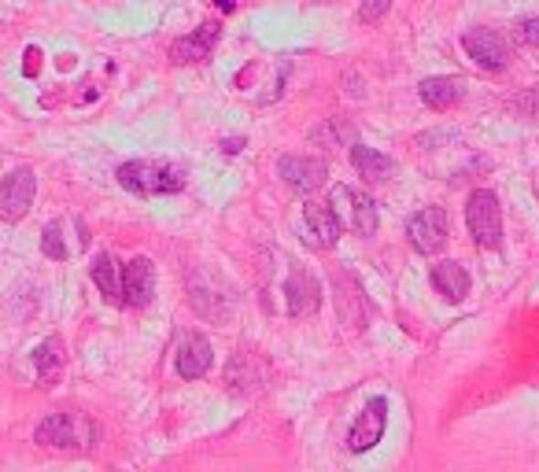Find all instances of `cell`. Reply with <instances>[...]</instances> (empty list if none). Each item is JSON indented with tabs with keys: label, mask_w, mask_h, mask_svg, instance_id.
I'll use <instances>...</instances> for the list:
<instances>
[{
	"label": "cell",
	"mask_w": 539,
	"mask_h": 472,
	"mask_svg": "<svg viewBox=\"0 0 539 472\" xmlns=\"http://www.w3.org/2000/svg\"><path fill=\"white\" fill-rule=\"evenodd\" d=\"M432 288L447 303H462L470 296V273L459 262H436L432 266Z\"/></svg>",
	"instance_id": "obj_15"
},
{
	"label": "cell",
	"mask_w": 539,
	"mask_h": 472,
	"mask_svg": "<svg viewBox=\"0 0 539 472\" xmlns=\"http://www.w3.org/2000/svg\"><path fill=\"white\" fill-rule=\"evenodd\" d=\"M340 229H343V222H340V215L333 211V204H307V207H303L300 236H303L307 247H314V251L333 247V244L340 240Z\"/></svg>",
	"instance_id": "obj_8"
},
{
	"label": "cell",
	"mask_w": 539,
	"mask_h": 472,
	"mask_svg": "<svg viewBox=\"0 0 539 472\" xmlns=\"http://www.w3.org/2000/svg\"><path fill=\"white\" fill-rule=\"evenodd\" d=\"M417 97H421L428 108L447 111V108H455V104L466 97V85H462V78H425V81L417 85Z\"/></svg>",
	"instance_id": "obj_14"
},
{
	"label": "cell",
	"mask_w": 539,
	"mask_h": 472,
	"mask_svg": "<svg viewBox=\"0 0 539 472\" xmlns=\"http://www.w3.org/2000/svg\"><path fill=\"white\" fill-rule=\"evenodd\" d=\"M462 48H466V56L481 67V70H502L506 63H510V48H506V41L495 34V30H470L466 37H462Z\"/></svg>",
	"instance_id": "obj_10"
},
{
	"label": "cell",
	"mask_w": 539,
	"mask_h": 472,
	"mask_svg": "<svg viewBox=\"0 0 539 472\" xmlns=\"http://www.w3.org/2000/svg\"><path fill=\"white\" fill-rule=\"evenodd\" d=\"M333 211L340 215V222L358 233V236H374L377 233V204L366 196V193H358V188L351 184H336L333 188Z\"/></svg>",
	"instance_id": "obj_4"
},
{
	"label": "cell",
	"mask_w": 539,
	"mask_h": 472,
	"mask_svg": "<svg viewBox=\"0 0 539 472\" xmlns=\"http://www.w3.org/2000/svg\"><path fill=\"white\" fill-rule=\"evenodd\" d=\"M517 41L524 48H539V16H528L517 23Z\"/></svg>",
	"instance_id": "obj_22"
},
{
	"label": "cell",
	"mask_w": 539,
	"mask_h": 472,
	"mask_svg": "<svg viewBox=\"0 0 539 472\" xmlns=\"http://www.w3.org/2000/svg\"><path fill=\"white\" fill-rule=\"evenodd\" d=\"M89 273H93V285L100 288V296L108 299V303H119L122 299V280H119V262L108 255V251H100L97 258H93V266H89Z\"/></svg>",
	"instance_id": "obj_19"
},
{
	"label": "cell",
	"mask_w": 539,
	"mask_h": 472,
	"mask_svg": "<svg viewBox=\"0 0 539 472\" xmlns=\"http://www.w3.org/2000/svg\"><path fill=\"white\" fill-rule=\"evenodd\" d=\"M392 5H396V0H363V8H358V19H363V23H377Z\"/></svg>",
	"instance_id": "obj_23"
},
{
	"label": "cell",
	"mask_w": 539,
	"mask_h": 472,
	"mask_svg": "<svg viewBox=\"0 0 539 472\" xmlns=\"http://www.w3.org/2000/svg\"><path fill=\"white\" fill-rule=\"evenodd\" d=\"M226 384L233 395H248L262 388V365L251 354H233V362L226 365Z\"/></svg>",
	"instance_id": "obj_16"
},
{
	"label": "cell",
	"mask_w": 539,
	"mask_h": 472,
	"mask_svg": "<svg viewBox=\"0 0 539 472\" xmlns=\"http://www.w3.org/2000/svg\"><path fill=\"white\" fill-rule=\"evenodd\" d=\"M285 303H289V314L292 318H311L322 310V285L307 273V269H296L289 280H285Z\"/></svg>",
	"instance_id": "obj_13"
},
{
	"label": "cell",
	"mask_w": 539,
	"mask_h": 472,
	"mask_svg": "<svg viewBox=\"0 0 539 472\" xmlns=\"http://www.w3.org/2000/svg\"><path fill=\"white\" fill-rule=\"evenodd\" d=\"M218 5V12H233V0H215Z\"/></svg>",
	"instance_id": "obj_26"
},
{
	"label": "cell",
	"mask_w": 539,
	"mask_h": 472,
	"mask_svg": "<svg viewBox=\"0 0 539 472\" xmlns=\"http://www.w3.org/2000/svg\"><path fill=\"white\" fill-rule=\"evenodd\" d=\"M41 251L48 255V258H56V262H63L67 258V244H63V229L52 222V226H45V236H41Z\"/></svg>",
	"instance_id": "obj_21"
},
{
	"label": "cell",
	"mask_w": 539,
	"mask_h": 472,
	"mask_svg": "<svg viewBox=\"0 0 539 472\" xmlns=\"http://www.w3.org/2000/svg\"><path fill=\"white\" fill-rule=\"evenodd\" d=\"M23 74H26V78H37V74H41V48L30 45V48L23 52Z\"/></svg>",
	"instance_id": "obj_24"
},
{
	"label": "cell",
	"mask_w": 539,
	"mask_h": 472,
	"mask_svg": "<svg viewBox=\"0 0 539 472\" xmlns=\"http://www.w3.org/2000/svg\"><path fill=\"white\" fill-rule=\"evenodd\" d=\"M351 166L358 170V177L366 181H388V173L396 170V163L388 155H381L370 144H351Z\"/></svg>",
	"instance_id": "obj_18"
},
{
	"label": "cell",
	"mask_w": 539,
	"mask_h": 472,
	"mask_svg": "<svg viewBox=\"0 0 539 472\" xmlns=\"http://www.w3.org/2000/svg\"><path fill=\"white\" fill-rule=\"evenodd\" d=\"M240 148H244V141H226V152H229V155H237Z\"/></svg>",
	"instance_id": "obj_25"
},
{
	"label": "cell",
	"mask_w": 539,
	"mask_h": 472,
	"mask_svg": "<svg viewBox=\"0 0 539 472\" xmlns=\"http://www.w3.org/2000/svg\"><path fill=\"white\" fill-rule=\"evenodd\" d=\"M34 439L37 443H45V446H81V450H89V446H97V428L89 425V421H81V417H74V414H48L37 428H34Z\"/></svg>",
	"instance_id": "obj_2"
},
{
	"label": "cell",
	"mask_w": 539,
	"mask_h": 472,
	"mask_svg": "<svg viewBox=\"0 0 539 472\" xmlns=\"http://www.w3.org/2000/svg\"><path fill=\"white\" fill-rule=\"evenodd\" d=\"M466 226H470V236L481 247H499V240H502V207H499L495 193L477 188V193L466 200Z\"/></svg>",
	"instance_id": "obj_3"
},
{
	"label": "cell",
	"mask_w": 539,
	"mask_h": 472,
	"mask_svg": "<svg viewBox=\"0 0 539 472\" xmlns=\"http://www.w3.org/2000/svg\"><path fill=\"white\" fill-rule=\"evenodd\" d=\"M211 358H215L211 340L200 336V332H189V336H182V343H177L174 369H177V376H182V381H200V376L211 369Z\"/></svg>",
	"instance_id": "obj_12"
},
{
	"label": "cell",
	"mask_w": 539,
	"mask_h": 472,
	"mask_svg": "<svg viewBox=\"0 0 539 472\" xmlns=\"http://www.w3.org/2000/svg\"><path fill=\"white\" fill-rule=\"evenodd\" d=\"M215 41H218V23H204L200 30H193L189 37H182L174 45V59L177 63H200V59H207V52L215 48Z\"/></svg>",
	"instance_id": "obj_17"
},
{
	"label": "cell",
	"mask_w": 539,
	"mask_h": 472,
	"mask_svg": "<svg viewBox=\"0 0 539 472\" xmlns=\"http://www.w3.org/2000/svg\"><path fill=\"white\" fill-rule=\"evenodd\" d=\"M278 173L285 177L289 188H296V193L307 196V193H318V188L325 184L329 166H325V159H314V155H285L278 163Z\"/></svg>",
	"instance_id": "obj_9"
},
{
	"label": "cell",
	"mask_w": 539,
	"mask_h": 472,
	"mask_svg": "<svg viewBox=\"0 0 539 472\" xmlns=\"http://www.w3.org/2000/svg\"><path fill=\"white\" fill-rule=\"evenodd\" d=\"M407 236H410L414 251L436 255V251L447 244V236H451V218H447L443 207H421V211L407 222Z\"/></svg>",
	"instance_id": "obj_6"
},
{
	"label": "cell",
	"mask_w": 539,
	"mask_h": 472,
	"mask_svg": "<svg viewBox=\"0 0 539 472\" xmlns=\"http://www.w3.org/2000/svg\"><path fill=\"white\" fill-rule=\"evenodd\" d=\"M155 299V262L152 258H133L122 269V303L126 307H148Z\"/></svg>",
	"instance_id": "obj_11"
},
{
	"label": "cell",
	"mask_w": 539,
	"mask_h": 472,
	"mask_svg": "<svg viewBox=\"0 0 539 472\" xmlns=\"http://www.w3.org/2000/svg\"><path fill=\"white\" fill-rule=\"evenodd\" d=\"M119 184L130 188L137 196H170V193H182L185 188V166L166 163V159H133L122 163L115 170Z\"/></svg>",
	"instance_id": "obj_1"
},
{
	"label": "cell",
	"mask_w": 539,
	"mask_h": 472,
	"mask_svg": "<svg viewBox=\"0 0 539 472\" xmlns=\"http://www.w3.org/2000/svg\"><path fill=\"white\" fill-rule=\"evenodd\" d=\"M63 369V343L56 336H48L45 343L34 347V372H37V381H56V372Z\"/></svg>",
	"instance_id": "obj_20"
},
{
	"label": "cell",
	"mask_w": 539,
	"mask_h": 472,
	"mask_svg": "<svg viewBox=\"0 0 539 472\" xmlns=\"http://www.w3.org/2000/svg\"><path fill=\"white\" fill-rule=\"evenodd\" d=\"M34 196H37V173L30 166L12 170L5 181H0V218H5V222L26 218Z\"/></svg>",
	"instance_id": "obj_5"
},
{
	"label": "cell",
	"mask_w": 539,
	"mask_h": 472,
	"mask_svg": "<svg viewBox=\"0 0 539 472\" xmlns=\"http://www.w3.org/2000/svg\"><path fill=\"white\" fill-rule=\"evenodd\" d=\"M385 425H388V399H385V395H374V399L363 406V414L354 417L351 432H347V450H351V454L374 450V446L381 443V435H385Z\"/></svg>",
	"instance_id": "obj_7"
}]
</instances>
